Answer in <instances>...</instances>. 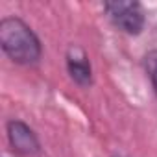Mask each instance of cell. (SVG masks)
I'll use <instances>...</instances> for the list:
<instances>
[{"instance_id": "6da1fadb", "label": "cell", "mask_w": 157, "mask_h": 157, "mask_svg": "<svg viewBox=\"0 0 157 157\" xmlns=\"http://www.w3.org/2000/svg\"><path fill=\"white\" fill-rule=\"evenodd\" d=\"M0 46L19 65H33L41 57V43L33 30L17 17L0 21Z\"/></svg>"}, {"instance_id": "7a4b0ae2", "label": "cell", "mask_w": 157, "mask_h": 157, "mask_svg": "<svg viewBox=\"0 0 157 157\" xmlns=\"http://www.w3.org/2000/svg\"><path fill=\"white\" fill-rule=\"evenodd\" d=\"M104 10L109 17V21L124 33L137 35L144 28V11L139 2L133 0H113L105 2Z\"/></svg>"}, {"instance_id": "3957f363", "label": "cell", "mask_w": 157, "mask_h": 157, "mask_svg": "<svg viewBox=\"0 0 157 157\" xmlns=\"http://www.w3.org/2000/svg\"><path fill=\"white\" fill-rule=\"evenodd\" d=\"M8 139L11 148L21 155H33L39 151V140L33 129L22 120L8 122Z\"/></svg>"}, {"instance_id": "277c9868", "label": "cell", "mask_w": 157, "mask_h": 157, "mask_svg": "<svg viewBox=\"0 0 157 157\" xmlns=\"http://www.w3.org/2000/svg\"><path fill=\"white\" fill-rule=\"evenodd\" d=\"M67 70L72 78V82H76L78 85L87 87L93 83V68H91V61L87 57V54L78 48L72 46L67 54Z\"/></svg>"}, {"instance_id": "5b68a950", "label": "cell", "mask_w": 157, "mask_h": 157, "mask_svg": "<svg viewBox=\"0 0 157 157\" xmlns=\"http://www.w3.org/2000/svg\"><path fill=\"white\" fill-rule=\"evenodd\" d=\"M148 70H150V78H151L155 94H157V52L150 54V57H148Z\"/></svg>"}]
</instances>
